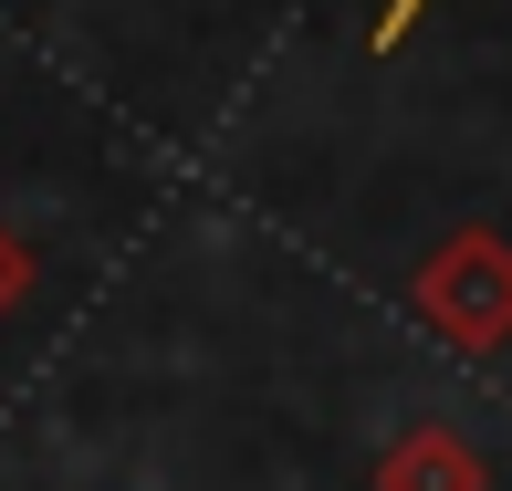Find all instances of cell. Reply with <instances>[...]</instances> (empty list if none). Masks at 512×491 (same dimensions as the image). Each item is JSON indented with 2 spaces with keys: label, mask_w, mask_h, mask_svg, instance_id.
I'll return each instance as SVG.
<instances>
[{
  "label": "cell",
  "mask_w": 512,
  "mask_h": 491,
  "mask_svg": "<svg viewBox=\"0 0 512 491\" xmlns=\"http://www.w3.org/2000/svg\"><path fill=\"white\" fill-rule=\"evenodd\" d=\"M21 293H32V251H21V230L0 220V324L21 314Z\"/></svg>",
  "instance_id": "cell-3"
},
{
  "label": "cell",
  "mask_w": 512,
  "mask_h": 491,
  "mask_svg": "<svg viewBox=\"0 0 512 491\" xmlns=\"http://www.w3.org/2000/svg\"><path fill=\"white\" fill-rule=\"evenodd\" d=\"M418 11H429V0H387V11H377V53H398V42H408V21Z\"/></svg>",
  "instance_id": "cell-4"
},
{
  "label": "cell",
  "mask_w": 512,
  "mask_h": 491,
  "mask_svg": "<svg viewBox=\"0 0 512 491\" xmlns=\"http://www.w3.org/2000/svg\"><path fill=\"white\" fill-rule=\"evenodd\" d=\"M377 491H492V471L460 429H408L377 450Z\"/></svg>",
  "instance_id": "cell-2"
},
{
  "label": "cell",
  "mask_w": 512,
  "mask_h": 491,
  "mask_svg": "<svg viewBox=\"0 0 512 491\" xmlns=\"http://www.w3.org/2000/svg\"><path fill=\"white\" fill-rule=\"evenodd\" d=\"M408 303L450 356H502L512 345V241L502 230H450L408 272Z\"/></svg>",
  "instance_id": "cell-1"
}]
</instances>
